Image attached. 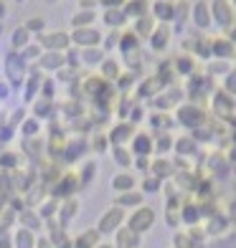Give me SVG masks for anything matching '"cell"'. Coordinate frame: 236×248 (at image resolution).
I'll return each mask as SVG.
<instances>
[{
    "instance_id": "6da1fadb",
    "label": "cell",
    "mask_w": 236,
    "mask_h": 248,
    "mask_svg": "<svg viewBox=\"0 0 236 248\" xmlns=\"http://www.w3.org/2000/svg\"><path fill=\"white\" fill-rule=\"evenodd\" d=\"M213 16H216L219 23L229 26L231 23V16H234V8L229 5V0H216V3H213Z\"/></svg>"
},
{
    "instance_id": "7a4b0ae2",
    "label": "cell",
    "mask_w": 236,
    "mask_h": 248,
    "mask_svg": "<svg viewBox=\"0 0 236 248\" xmlns=\"http://www.w3.org/2000/svg\"><path fill=\"white\" fill-rule=\"evenodd\" d=\"M198 23H201V26H208V23H211V18H208V8H206L203 3L198 5Z\"/></svg>"
}]
</instances>
